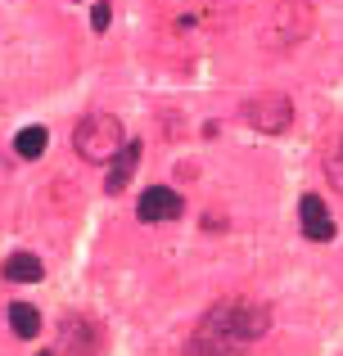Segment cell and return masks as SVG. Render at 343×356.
Returning <instances> with one entry per match:
<instances>
[{"label": "cell", "mask_w": 343, "mask_h": 356, "mask_svg": "<svg viewBox=\"0 0 343 356\" xmlns=\"http://www.w3.org/2000/svg\"><path fill=\"white\" fill-rule=\"evenodd\" d=\"M271 330V307L248 302V298H226V302L208 307L194 325L185 356H230L253 348L262 334Z\"/></svg>", "instance_id": "1"}, {"label": "cell", "mask_w": 343, "mask_h": 356, "mask_svg": "<svg viewBox=\"0 0 343 356\" xmlns=\"http://www.w3.org/2000/svg\"><path fill=\"white\" fill-rule=\"evenodd\" d=\"M72 149H77L86 163H113L118 154L127 149V131L113 113H90L77 122L72 131Z\"/></svg>", "instance_id": "2"}, {"label": "cell", "mask_w": 343, "mask_h": 356, "mask_svg": "<svg viewBox=\"0 0 343 356\" xmlns=\"http://www.w3.org/2000/svg\"><path fill=\"white\" fill-rule=\"evenodd\" d=\"M244 122L257 127L262 136H280V131L294 127V99L280 95V90H266V95H253L244 104Z\"/></svg>", "instance_id": "3"}, {"label": "cell", "mask_w": 343, "mask_h": 356, "mask_svg": "<svg viewBox=\"0 0 343 356\" xmlns=\"http://www.w3.org/2000/svg\"><path fill=\"white\" fill-rule=\"evenodd\" d=\"M298 226H303V235H308L312 243H330L335 239V217L326 212V199H321V194H303Z\"/></svg>", "instance_id": "4"}, {"label": "cell", "mask_w": 343, "mask_h": 356, "mask_svg": "<svg viewBox=\"0 0 343 356\" xmlns=\"http://www.w3.org/2000/svg\"><path fill=\"white\" fill-rule=\"evenodd\" d=\"M181 212H185L181 194L168 190V185H150V190L141 194V221H172V217H181Z\"/></svg>", "instance_id": "5"}, {"label": "cell", "mask_w": 343, "mask_h": 356, "mask_svg": "<svg viewBox=\"0 0 343 356\" xmlns=\"http://www.w3.org/2000/svg\"><path fill=\"white\" fill-rule=\"evenodd\" d=\"M136 163H141V140H127V149L109 163V176H104V190L109 194H122L127 185H131V172H136Z\"/></svg>", "instance_id": "6"}, {"label": "cell", "mask_w": 343, "mask_h": 356, "mask_svg": "<svg viewBox=\"0 0 343 356\" xmlns=\"http://www.w3.org/2000/svg\"><path fill=\"white\" fill-rule=\"evenodd\" d=\"M5 280L36 284V280H41V257H32V252H14V257H5Z\"/></svg>", "instance_id": "7"}, {"label": "cell", "mask_w": 343, "mask_h": 356, "mask_svg": "<svg viewBox=\"0 0 343 356\" xmlns=\"http://www.w3.org/2000/svg\"><path fill=\"white\" fill-rule=\"evenodd\" d=\"M9 325H14L18 339H36V334H41V312L27 307V302H14L9 307Z\"/></svg>", "instance_id": "8"}, {"label": "cell", "mask_w": 343, "mask_h": 356, "mask_svg": "<svg viewBox=\"0 0 343 356\" xmlns=\"http://www.w3.org/2000/svg\"><path fill=\"white\" fill-rule=\"evenodd\" d=\"M45 145H50V131H45V127H23V131L14 136L18 158H41V154H45Z\"/></svg>", "instance_id": "9"}, {"label": "cell", "mask_w": 343, "mask_h": 356, "mask_svg": "<svg viewBox=\"0 0 343 356\" xmlns=\"http://www.w3.org/2000/svg\"><path fill=\"white\" fill-rule=\"evenodd\" d=\"M326 176H330V185L343 194V136L335 140V149L326 154Z\"/></svg>", "instance_id": "10"}, {"label": "cell", "mask_w": 343, "mask_h": 356, "mask_svg": "<svg viewBox=\"0 0 343 356\" xmlns=\"http://www.w3.org/2000/svg\"><path fill=\"white\" fill-rule=\"evenodd\" d=\"M90 27H95V32H104V27H109V5H104V0L90 9Z\"/></svg>", "instance_id": "11"}, {"label": "cell", "mask_w": 343, "mask_h": 356, "mask_svg": "<svg viewBox=\"0 0 343 356\" xmlns=\"http://www.w3.org/2000/svg\"><path fill=\"white\" fill-rule=\"evenodd\" d=\"M41 356H50V352H41Z\"/></svg>", "instance_id": "12"}]
</instances>
